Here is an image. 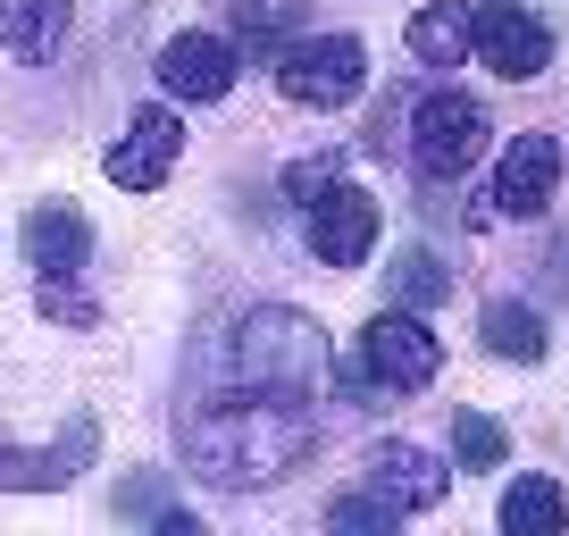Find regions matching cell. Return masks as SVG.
<instances>
[{"instance_id":"1","label":"cell","mask_w":569,"mask_h":536,"mask_svg":"<svg viewBox=\"0 0 569 536\" xmlns=\"http://www.w3.org/2000/svg\"><path fill=\"white\" fill-rule=\"evenodd\" d=\"M336 377L319 319L284 302H251L234 319H210L184 353L177 394V453L201 486L251 495L277 486L319 453V394Z\"/></svg>"},{"instance_id":"2","label":"cell","mask_w":569,"mask_h":536,"mask_svg":"<svg viewBox=\"0 0 569 536\" xmlns=\"http://www.w3.org/2000/svg\"><path fill=\"white\" fill-rule=\"evenodd\" d=\"M445 377V336L427 327V310H377L360 327V353L343 369V394L369 411L377 394H427Z\"/></svg>"},{"instance_id":"3","label":"cell","mask_w":569,"mask_h":536,"mask_svg":"<svg viewBox=\"0 0 569 536\" xmlns=\"http://www.w3.org/2000/svg\"><path fill=\"white\" fill-rule=\"evenodd\" d=\"M402 143H410V168H419L427 185H461L469 168H478V151H486V109L469 101V92L436 85V92H419Z\"/></svg>"},{"instance_id":"4","label":"cell","mask_w":569,"mask_h":536,"mask_svg":"<svg viewBox=\"0 0 569 536\" xmlns=\"http://www.w3.org/2000/svg\"><path fill=\"white\" fill-rule=\"evenodd\" d=\"M268 76L293 109H343L369 85V51H360V34H293L268 59Z\"/></svg>"},{"instance_id":"5","label":"cell","mask_w":569,"mask_h":536,"mask_svg":"<svg viewBox=\"0 0 569 536\" xmlns=\"http://www.w3.org/2000/svg\"><path fill=\"white\" fill-rule=\"evenodd\" d=\"M151 76H160V92H168V101H184V109L227 101L234 76H243V42L210 34V26H184V34H168V42H160Z\"/></svg>"},{"instance_id":"6","label":"cell","mask_w":569,"mask_h":536,"mask_svg":"<svg viewBox=\"0 0 569 536\" xmlns=\"http://www.w3.org/2000/svg\"><path fill=\"white\" fill-rule=\"evenodd\" d=\"M177 160H184V118H177L168 101L134 109V118H126V135L101 151V168H109V185H118V193H160Z\"/></svg>"},{"instance_id":"7","label":"cell","mask_w":569,"mask_h":536,"mask_svg":"<svg viewBox=\"0 0 569 536\" xmlns=\"http://www.w3.org/2000/svg\"><path fill=\"white\" fill-rule=\"evenodd\" d=\"M360 486H369V495H386L393 512H436V503L452 495V469L436 461V453L427 445H410V436H377L369 453H360Z\"/></svg>"},{"instance_id":"8","label":"cell","mask_w":569,"mask_h":536,"mask_svg":"<svg viewBox=\"0 0 569 536\" xmlns=\"http://www.w3.org/2000/svg\"><path fill=\"white\" fill-rule=\"evenodd\" d=\"M478 68H495L502 85H536L552 68V26L519 0H486L478 9Z\"/></svg>"},{"instance_id":"9","label":"cell","mask_w":569,"mask_h":536,"mask_svg":"<svg viewBox=\"0 0 569 536\" xmlns=\"http://www.w3.org/2000/svg\"><path fill=\"white\" fill-rule=\"evenodd\" d=\"M377 227H386V218H377V201L360 193V185H343V177L302 210V235H310V251H319L327 268H360V260L377 251Z\"/></svg>"},{"instance_id":"10","label":"cell","mask_w":569,"mask_h":536,"mask_svg":"<svg viewBox=\"0 0 569 536\" xmlns=\"http://www.w3.org/2000/svg\"><path fill=\"white\" fill-rule=\"evenodd\" d=\"M561 193V143L552 135H511L495 160V210L502 218H545Z\"/></svg>"},{"instance_id":"11","label":"cell","mask_w":569,"mask_h":536,"mask_svg":"<svg viewBox=\"0 0 569 536\" xmlns=\"http://www.w3.org/2000/svg\"><path fill=\"white\" fill-rule=\"evenodd\" d=\"M92 461V419H68L59 445H9L0 436V495H59Z\"/></svg>"},{"instance_id":"12","label":"cell","mask_w":569,"mask_h":536,"mask_svg":"<svg viewBox=\"0 0 569 536\" xmlns=\"http://www.w3.org/2000/svg\"><path fill=\"white\" fill-rule=\"evenodd\" d=\"M410 59L419 68H461V59H478V9H461V0H436V9H419L410 18Z\"/></svg>"},{"instance_id":"13","label":"cell","mask_w":569,"mask_h":536,"mask_svg":"<svg viewBox=\"0 0 569 536\" xmlns=\"http://www.w3.org/2000/svg\"><path fill=\"white\" fill-rule=\"evenodd\" d=\"M26 251H34V268H84L92 260V227H84V210L76 201H34L26 210Z\"/></svg>"},{"instance_id":"14","label":"cell","mask_w":569,"mask_h":536,"mask_svg":"<svg viewBox=\"0 0 569 536\" xmlns=\"http://www.w3.org/2000/svg\"><path fill=\"white\" fill-rule=\"evenodd\" d=\"M478 344H486L495 360H519V369H536V360L552 353V336H545V310H536V302H511V294L478 310Z\"/></svg>"},{"instance_id":"15","label":"cell","mask_w":569,"mask_h":536,"mask_svg":"<svg viewBox=\"0 0 569 536\" xmlns=\"http://www.w3.org/2000/svg\"><path fill=\"white\" fill-rule=\"evenodd\" d=\"M68 26H76L68 0H0V51L18 59H51L68 42Z\"/></svg>"},{"instance_id":"16","label":"cell","mask_w":569,"mask_h":536,"mask_svg":"<svg viewBox=\"0 0 569 536\" xmlns=\"http://www.w3.org/2000/svg\"><path fill=\"white\" fill-rule=\"evenodd\" d=\"M502 528H511V536H561V528H569L561 486L536 478V469H519V478L502 486Z\"/></svg>"},{"instance_id":"17","label":"cell","mask_w":569,"mask_h":536,"mask_svg":"<svg viewBox=\"0 0 569 536\" xmlns=\"http://www.w3.org/2000/svg\"><path fill=\"white\" fill-rule=\"evenodd\" d=\"M293 34H302V9H293V0H234V42H243L260 68H268Z\"/></svg>"},{"instance_id":"18","label":"cell","mask_w":569,"mask_h":536,"mask_svg":"<svg viewBox=\"0 0 569 536\" xmlns=\"http://www.w3.org/2000/svg\"><path fill=\"white\" fill-rule=\"evenodd\" d=\"M393 302H402V310H436V302H452V268L436 260L427 244L393 251Z\"/></svg>"},{"instance_id":"19","label":"cell","mask_w":569,"mask_h":536,"mask_svg":"<svg viewBox=\"0 0 569 536\" xmlns=\"http://www.w3.org/2000/svg\"><path fill=\"white\" fill-rule=\"evenodd\" d=\"M76 277H84V268H42V277H34V310L51 327H76V336H84V327H101V302H92Z\"/></svg>"},{"instance_id":"20","label":"cell","mask_w":569,"mask_h":536,"mask_svg":"<svg viewBox=\"0 0 569 536\" xmlns=\"http://www.w3.org/2000/svg\"><path fill=\"white\" fill-rule=\"evenodd\" d=\"M452 461L461 469H502L511 461V436H502L486 411H452Z\"/></svg>"},{"instance_id":"21","label":"cell","mask_w":569,"mask_h":536,"mask_svg":"<svg viewBox=\"0 0 569 536\" xmlns=\"http://www.w3.org/2000/svg\"><path fill=\"white\" fill-rule=\"evenodd\" d=\"M393 519H402V512H393L386 495H336V503H327V528H377V536H386Z\"/></svg>"},{"instance_id":"22","label":"cell","mask_w":569,"mask_h":536,"mask_svg":"<svg viewBox=\"0 0 569 536\" xmlns=\"http://www.w3.org/2000/svg\"><path fill=\"white\" fill-rule=\"evenodd\" d=\"M336 177H343V168H336V151H319V160H293V168H284V193H293V201L310 210V201H319Z\"/></svg>"},{"instance_id":"23","label":"cell","mask_w":569,"mask_h":536,"mask_svg":"<svg viewBox=\"0 0 569 536\" xmlns=\"http://www.w3.org/2000/svg\"><path fill=\"white\" fill-rule=\"evenodd\" d=\"M151 528H160V536H201V519H193V512H160Z\"/></svg>"}]
</instances>
